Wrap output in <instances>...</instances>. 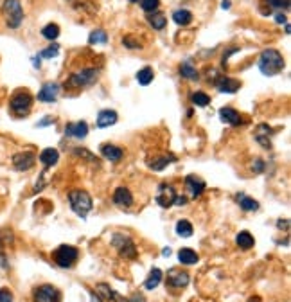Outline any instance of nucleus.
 <instances>
[{"label": "nucleus", "mask_w": 291, "mask_h": 302, "mask_svg": "<svg viewBox=\"0 0 291 302\" xmlns=\"http://www.w3.org/2000/svg\"><path fill=\"white\" fill-rule=\"evenodd\" d=\"M259 70L262 76H277L278 72L284 70V58L277 49H264L259 56V63H257Z\"/></svg>", "instance_id": "nucleus-1"}, {"label": "nucleus", "mask_w": 291, "mask_h": 302, "mask_svg": "<svg viewBox=\"0 0 291 302\" xmlns=\"http://www.w3.org/2000/svg\"><path fill=\"white\" fill-rule=\"evenodd\" d=\"M33 101H35V97L27 88H18V90L13 92L11 99H9V112L18 119H24L31 113Z\"/></svg>", "instance_id": "nucleus-2"}, {"label": "nucleus", "mask_w": 291, "mask_h": 302, "mask_svg": "<svg viewBox=\"0 0 291 302\" xmlns=\"http://www.w3.org/2000/svg\"><path fill=\"white\" fill-rule=\"evenodd\" d=\"M2 15H4L6 26L9 29H18L24 22V8L20 0H4L2 2Z\"/></svg>", "instance_id": "nucleus-3"}, {"label": "nucleus", "mask_w": 291, "mask_h": 302, "mask_svg": "<svg viewBox=\"0 0 291 302\" xmlns=\"http://www.w3.org/2000/svg\"><path fill=\"white\" fill-rule=\"evenodd\" d=\"M99 69H81L77 72L70 74L69 79L65 81V88H85L97 81Z\"/></svg>", "instance_id": "nucleus-4"}, {"label": "nucleus", "mask_w": 291, "mask_h": 302, "mask_svg": "<svg viewBox=\"0 0 291 302\" xmlns=\"http://www.w3.org/2000/svg\"><path fill=\"white\" fill-rule=\"evenodd\" d=\"M69 202H70V207H72V211L76 212L79 218H83L85 220L86 216L90 214L92 211V198L90 194L86 193V191H70L69 193Z\"/></svg>", "instance_id": "nucleus-5"}, {"label": "nucleus", "mask_w": 291, "mask_h": 302, "mask_svg": "<svg viewBox=\"0 0 291 302\" xmlns=\"http://www.w3.org/2000/svg\"><path fill=\"white\" fill-rule=\"evenodd\" d=\"M111 246L119 252V255L122 259H135L138 255L133 239L129 236H126V234H120V232L113 234V236H111Z\"/></svg>", "instance_id": "nucleus-6"}, {"label": "nucleus", "mask_w": 291, "mask_h": 302, "mask_svg": "<svg viewBox=\"0 0 291 302\" xmlns=\"http://www.w3.org/2000/svg\"><path fill=\"white\" fill-rule=\"evenodd\" d=\"M52 257H54L56 264L60 268H72V264L76 263L77 257H79V252H77V248L72 245H61L54 250Z\"/></svg>", "instance_id": "nucleus-7"}, {"label": "nucleus", "mask_w": 291, "mask_h": 302, "mask_svg": "<svg viewBox=\"0 0 291 302\" xmlns=\"http://www.w3.org/2000/svg\"><path fill=\"white\" fill-rule=\"evenodd\" d=\"M33 300L35 302H61L60 289L52 284H40L33 291Z\"/></svg>", "instance_id": "nucleus-8"}, {"label": "nucleus", "mask_w": 291, "mask_h": 302, "mask_svg": "<svg viewBox=\"0 0 291 302\" xmlns=\"http://www.w3.org/2000/svg\"><path fill=\"white\" fill-rule=\"evenodd\" d=\"M36 162V155L35 151H18L13 155V166L17 171H29Z\"/></svg>", "instance_id": "nucleus-9"}, {"label": "nucleus", "mask_w": 291, "mask_h": 302, "mask_svg": "<svg viewBox=\"0 0 291 302\" xmlns=\"http://www.w3.org/2000/svg\"><path fill=\"white\" fill-rule=\"evenodd\" d=\"M189 273L185 270H180V268H171L169 272H167V284L171 286L175 289H182L189 284Z\"/></svg>", "instance_id": "nucleus-10"}, {"label": "nucleus", "mask_w": 291, "mask_h": 302, "mask_svg": "<svg viewBox=\"0 0 291 302\" xmlns=\"http://www.w3.org/2000/svg\"><path fill=\"white\" fill-rule=\"evenodd\" d=\"M176 198V191L171 184H160L159 187V193H157V203H159L160 207L167 209L171 207L173 203H175Z\"/></svg>", "instance_id": "nucleus-11"}, {"label": "nucleus", "mask_w": 291, "mask_h": 302, "mask_svg": "<svg viewBox=\"0 0 291 302\" xmlns=\"http://www.w3.org/2000/svg\"><path fill=\"white\" fill-rule=\"evenodd\" d=\"M61 86L58 83H45L38 92V101L42 103H56V99L60 97Z\"/></svg>", "instance_id": "nucleus-12"}, {"label": "nucleus", "mask_w": 291, "mask_h": 302, "mask_svg": "<svg viewBox=\"0 0 291 302\" xmlns=\"http://www.w3.org/2000/svg\"><path fill=\"white\" fill-rule=\"evenodd\" d=\"M185 187H187L189 194H191V198H200L201 194H203V191H205V182L201 180V178L194 177V175H189L187 178H185Z\"/></svg>", "instance_id": "nucleus-13"}, {"label": "nucleus", "mask_w": 291, "mask_h": 302, "mask_svg": "<svg viewBox=\"0 0 291 302\" xmlns=\"http://www.w3.org/2000/svg\"><path fill=\"white\" fill-rule=\"evenodd\" d=\"M216 88H218L221 94H236L241 88V83L234 78H228V76H221L216 81Z\"/></svg>", "instance_id": "nucleus-14"}, {"label": "nucleus", "mask_w": 291, "mask_h": 302, "mask_svg": "<svg viewBox=\"0 0 291 302\" xmlns=\"http://www.w3.org/2000/svg\"><path fill=\"white\" fill-rule=\"evenodd\" d=\"M219 119H221L223 122H227V124H230V126H239V124H243V117H241L239 112H237V110H234L232 106H223V108H219Z\"/></svg>", "instance_id": "nucleus-15"}, {"label": "nucleus", "mask_w": 291, "mask_h": 302, "mask_svg": "<svg viewBox=\"0 0 291 302\" xmlns=\"http://www.w3.org/2000/svg\"><path fill=\"white\" fill-rule=\"evenodd\" d=\"M88 135V124L85 121L70 122L69 126H65V137L72 138H85Z\"/></svg>", "instance_id": "nucleus-16"}, {"label": "nucleus", "mask_w": 291, "mask_h": 302, "mask_svg": "<svg viewBox=\"0 0 291 302\" xmlns=\"http://www.w3.org/2000/svg\"><path fill=\"white\" fill-rule=\"evenodd\" d=\"M113 203L119 205V207H131L133 205V194L128 187H117L115 193H113Z\"/></svg>", "instance_id": "nucleus-17"}, {"label": "nucleus", "mask_w": 291, "mask_h": 302, "mask_svg": "<svg viewBox=\"0 0 291 302\" xmlns=\"http://www.w3.org/2000/svg\"><path fill=\"white\" fill-rule=\"evenodd\" d=\"M95 289H97V293L101 295L104 300H110V302H128L124 297H120V295L117 293L115 289H111L110 284H106V282H99V284L95 286Z\"/></svg>", "instance_id": "nucleus-18"}, {"label": "nucleus", "mask_w": 291, "mask_h": 302, "mask_svg": "<svg viewBox=\"0 0 291 302\" xmlns=\"http://www.w3.org/2000/svg\"><path fill=\"white\" fill-rule=\"evenodd\" d=\"M101 155L106 160H110V162H119L122 159V155H124V151H122V147L115 146V144H104L101 147Z\"/></svg>", "instance_id": "nucleus-19"}, {"label": "nucleus", "mask_w": 291, "mask_h": 302, "mask_svg": "<svg viewBox=\"0 0 291 302\" xmlns=\"http://www.w3.org/2000/svg\"><path fill=\"white\" fill-rule=\"evenodd\" d=\"M38 159L45 168H52V166L58 164V160H60V153H58L56 147H45V149L40 153Z\"/></svg>", "instance_id": "nucleus-20"}, {"label": "nucleus", "mask_w": 291, "mask_h": 302, "mask_svg": "<svg viewBox=\"0 0 291 302\" xmlns=\"http://www.w3.org/2000/svg\"><path fill=\"white\" fill-rule=\"evenodd\" d=\"M119 119L115 110H101L97 113V126L99 128H108V126H113Z\"/></svg>", "instance_id": "nucleus-21"}, {"label": "nucleus", "mask_w": 291, "mask_h": 302, "mask_svg": "<svg viewBox=\"0 0 291 302\" xmlns=\"http://www.w3.org/2000/svg\"><path fill=\"white\" fill-rule=\"evenodd\" d=\"M173 22H175L176 26H182V27H187L191 22H193V13L189 11V9H176L173 11Z\"/></svg>", "instance_id": "nucleus-22"}, {"label": "nucleus", "mask_w": 291, "mask_h": 302, "mask_svg": "<svg viewBox=\"0 0 291 302\" xmlns=\"http://www.w3.org/2000/svg\"><path fill=\"white\" fill-rule=\"evenodd\" d=\"M162 279H164V273H162V270L160 268H153L150 272V275H148V279H145V282H144V288L145 289H155V288H159V284L162 282Z\"/></svg>", "instance_id": "nucleus-23"}, {"label": "nucleus", "mask_w": 291, "mask_h": 302, "mask_svg": "<svg viewBox=\"0 0 291 302\" xmlns=\"http://www.w3.org/2000/svg\"><path fill=\"white\" fill-rule=\"evenodd\" d=\"M236 200H237V203H239V207L246 212H255L257 209H259V202H255L253 198H250V196H246V194H243V193L237 194Z\"/></svg>", "instance_id": "nucleus-24"}, {"label": "nucleus", "mask_w": 291, "mask_h": 302, "mask_svg": "<svg viewBox=\"0 0 291 302\" xmlns=\"http://www.w3.org/2000/svg\"><path fill=\"white\" fill-rule=\"evenodd\" d=\"M148 22H150V26L153 27L155 31H162L167 24V18L164 13L160 11H153V13H148Z\"/></svg>", "instance_id": "nucleus-25"}, {"label": "nucleus", "mask_w": 291, "mask_h": 302, "mask_svg": "<svg viewBox=\"0 0 291 302\" xmlns=\"http://www.w3.org/2000/svg\"><path fill=\"white\" fill-rule=\"evenodd\" d=\"M198 254L193 250V248H180L178 250V261H180L182 264H196L198 263Z\"/></svg>", "instance_id": "nucleus-26"}, {"label": "nucleus", "mask_w": 291, "mask_h": 302, "mask_svg": "<svg viewBox=\"0 0 291 302\" xmlns=\"http://www.w3.org/2000/svg\"><path fill=\"white\" fill-rule=\"evenodd\" d=\"M236 243L243 248V250H248V248H252V246L255 245V239H253V236L248 232V230H243V232H239L236 236Z\"/></svg>", "instance_id": "nucleus-27"}, {"label": "nucleus", "mask_w": 291, "mask_h": 302, "mask_svg": "<svg viewBox=\"0 0 291 302\" xmlns=\"http://www.w3.org/2000/svg\"><path fill=\"white\" fill-rule=\"evenodd\" d=\"M180 74H182V78L189 79V81H198V79H200V72H198L191 63H187V61L180 65Z\"/></svg>", "instance_id": "nucleus-28"}, {"label": "nucleus", "mask_w": 291, "mask_h": 302, "mask_svg": "<svg viewBox=\"0 0 291 302\" xmlns=\"http://www.w3.org/2000/svg\"><path fill=\"white\" fill-rule=\"evenodd\" d=\"M175 232L178 234L180 237H191V236H193V232H194L193 223H191L189 220H180L178 223H176Z\"/></svg>", "instance_id": "nucleus-29"}, {"label": "nucleus", "mask_w": 291, "mask_h": 302, "mask_svg": "<svg viewBox=\"0 0 291 302\" xmlns=\"http://www.w3.org/2000/svg\"><path fill=\"white\" fill-rule=\"evenodd\" d=\"M135 78H137V83H138V85L145 86V85H150V83L155 79V72H153V69H151V67H144V69L138 70Z\"/></svg>", "instance_id": "nucleus-30"}, {"label": "nucleus", "mask_w": 291, "mask_h": 302, "mask_svg": "<svg viewBox=\"0 0 291 302\" xmlns=\"http://www.w3.org/2000/svg\"><path fill=\"white\" fill-rule=\"evenodd\" d=\"M176 157L169 155V157H160V159H153L150 162V168L153 169V171H162V169H166L167 166L171 164V162H175Z\"/></svg>", "instance_id": "nucleus-31"}, {"label": "nucleus", "mask_w": 291, "mask_h": 302, "mask_svg": "<svg viewBox=\"0 0 291 302\" xmlns=\"http://www.w3.org/2000/svg\"><path fill=\"white\" fill-rule=\"evenodd\" d=\"M42 36L49 42H56L58 36H60V26L58 24H47V26L42 29Z\"/></svg>", "instance_id": "nucleus-32"}, {"label": "nucleus", "mask_w": 291, "mask_h": 302, "mask_svg": "<svg viewBox=\"0 0 291 302\" xmlns=\"http://www.w3.org/2000/svg\"><path fill=\"white\" fill-rule=\"evenodd\" d=\"M106 42H108V35L104 29L92 31L90 36H88V43H90V45H104Z\"/></svg>", "instance_id": "nucleus-33"}, {"label": "nucleus", "mask_w": 291, "mask_h": 302, "mask_svg": "<svg viewBox=\"0 0 291 302\" xmlns=\"http://www.w3.org/2000/svg\"><path fill=\"white\" fill-rule=\"evenodd\" d=\"M58 54H60V45H58V43H52L51 47L43 49L38 56L42 58V60H52V58H56Z\"/></svg>", "instance_id": "nucleus-34"}, {"label": "nucleus", "mask_w": 291, "mask_h": 302, "mask_svg": "<svg viewBox=\"0 0 291 302\" xmlns=\"http://www.w3.org/2000/svg\"><path fill=\"white\" fill-rule=\"evenodd\" d=\"M191 101H193L196 106H207L210 103V97L205 92H193L191 94Z\"/></svg>", "instance_id": "nucleus-35"}, {"label": "nucleus", "mask_w": 291, "mask_h": 302, "mask_svg": "<svg viewBox=\"0 0 291 302\" xmlns=\"http://www.w3.org/2000/svg\"><path fill=\"white\" fill-rule=\"evenodd\" d=\"M160 0H140V8L144 9L145 13H153V11H159Z\"/></svg>", "instance_id": "nucleus-36"}, {"label": "nucleus", "mask_w": 291, "mask_h": 302, "mask_svg": "<svg viewBox=\"0 0 291 302\" xmlns=\"http://www.w3.org/2000/svg\"><path fill=\"white\" fill-rule=\"evenodd\" d=\"M15 243V237H13V232L9 229H2L0 230V245L2 246H8V245H13Z\"/></svg>", "instance_id": "nucleus-37"}, {"label": "nucleus", "mask_w": 291, "mask_h": 302, "mask_svg": "<svg viewBox=\"0 0 291 302\" xmlns=\"http://www.w3.org/2000/svg\"><path fill=\"white\" fill-rule=\"evenodd\" d=\"M266 4L278 11H287L289 9V0H266Z\"/></svg>", "instance_id": "nucleus-38"}, {"label": "nucleus", "mask_w": 291, "mask_h": 302, "mask_svg": "<svg viewBox=\"0 0 291 302\" xmlns=\"http://www.w3.org/2000/svg\"><path fill=\"white\" fill-rule=\"evenodd\" d=\"M0 302H13V291L9 288H0Z\"/></svg>", "instance_id": "nucleus-39"}, {"label": "nucleus", "mask_w": 291, "mask_h": 302, "mask_svg": "<svg viewBox=\"0 0 291 302\" xmlns=\"http://www.w3.org/2000/svg\"><path fill=\"white\" fill-rule=\"evenodd\" d=\"M122 43H124V47L128 49H140V43H138L137 40H133V36H124Z\"/></svg>", "instance_id": "nucleus-40"}, {"label": "nucleus", "mask_w": 291, "mask_h": 302, "mask_svg": "<svg viewBox=\"0 0 291 302\" xmlns=\"http://www.w3.org/2000/svg\"><path fill=\"white\" fill-rule=\"evenodd\" d=\"M252 169H253L255 173H262V171H264V162H262L261 159H257L255 162H253Z\"/></svg>", "instance_id": "nucleus-41"}, {"label": "nucleus", "mask_w": 291, "mask_h": 302, "mask_svg": "<svg viewBox=\"0 0 291 302\" xmlns=\"http://www.w3.org/2000/svg\"><path fill=\"white\" fill-rule=\"evenodd\" d=\"M52 122H54V119H52V117H43L42 121L38 122V126H40V128H43V126H51Z\"/></svg>", "instance_id": "nucleus-42"}, {"label": "nucleus", "mask_w": 291, "mask_h": 302, "mask_svg": "<svg viewBox=\"0 0 291 302\" xmlns=\"http://www.w3.org/2000/svg\"><path fill=\"white\" fill-rule=\"evenodd\" d=\"M275 22H277V24H287L286 15H284V13H277V15H275Z\"/></svg>", "instance_id": "nucleus-43"}, {"label": "nucleus", "mask_w": 291, "mask_h": 302, "mask_svg": "<svg viewBox=\"0 0 291 302\" xmlns=\"http://www.w3.org/2000/svg\"><path fill=\"white\" fill-rule=\"evenodd\" d=\"M185 203H187V198H185V196H180V194H176L173 205H185Z\"/></svg>", "instance_id": "nucleus-44"}, {"label": "nucleus", "mask_w": 291, "mask_h": 302, "mask_svg": "<svg viewBox=\"0 0 291 302\" xmlns=\"http://www.w3.org/2000/svg\"><path fill=\"white\" fill-rule=\"evenodd\" d=\"M287 223H289V221H287V220H280V221H278V225H277V227H278V229H284V230H287V229H289V225H287Z\"/></svg>", "instance_id": "nucleus-45"}, {"label": "nucleus", "mask_w": 291, "mask_h": 302, "mask_svg": "<svg viewBox=\"0 0 291 302\" xmlns=\"http://www.w3.org/2000/svg\"><path fill=\"white\" fill-rule=\"evenodd\" d=\"M33 63H35V65H33L35 69H40V67H42V58H40V56H35V58H33Z\"/></svg>", "instance_id": "nucleus-46"}, {"label": "nucleus", "mask_w": 291, "mask_h": 302, "mask_svg": "<svg viewBox=\"0 0 291 302\" xmlns=\"http://www.w3.org/2000/svg\"><path fill=\"white\" fill-rule=\"evenodd\" d=\"M221 8H223V9H230V0H223Z\"/></svg>", "instance_id": "nucleus-47"}, {"label": "nucleus", "mask_w": 291, "mask_h": 302, "mask_svg": "<svg viewBox=\"0 0 291 302\" xmlns=\"http://www.w3.org/2000/svg\"><path fill=\"white\" fill-rule=\"evenodd\" d=\"M162 255H164V257H169V255H171V250H169V248H164Z\"/></svg>", "instance_id": "nucleus-48"}, {"label": "nucleus", "mask_w": 291, "mask_h": 302, "mask_svg": "<svg viewBox=\"0 0 291 302\" xmlns=\"http://www.w3.org/2000/svg\"><path fill=\"white\" fill-rule=\"evenodd\" d=\"M92 302H101V298H99L97 295H92Z\"/></svg>", "instance_id": "nucleus-49"}, {"label": "nucleus", "mask_w": 291, "mask_h": 302, "mask_svg": "<svg viewBox=\"0 0 291 302\" xmlns=\"http://www.w3.org/2000/svg\"><path fill=\"white\" fill-rule=\"evenodd\" d=\"M129 2H138V0H129Z\"/></svg>", "instance_id": "nucleus-50"}]
</instances>
